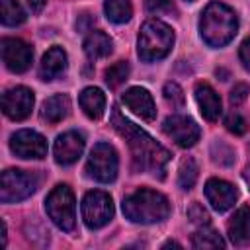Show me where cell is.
<instances>
[{
    "label": "cell",
    "instance_id": "cell-6",
    "mask_svg": "<svg viewBox=\"0 0 250 250\" xmlns=\"http://www.w3.org/2000/svg\"><path fill=\"white\" fill-rule=\"evenodd\" d=\"M39 186V178L33 172L8 168L2 172L0 178V201L2 203H16L27 199Z\"/></svg>",
    "mask_w": 250,
    "mask_h": 250
},
{
    "label": "cell",
    "instance_id": "cell-18",
    "mask_svg": "<svg viewBox=\"0 0 250 250\" xmlns=\"http://www.w3.org/2000/svg\"><path fill=\"white\" fill-rule=\"evenodd\" d=\"M229 238L234 246H246L250 244V207L242 205L229 221Z\"/></svg>",
    "mask_w": 250,
    "mask_h": 250
},
{
    "label": "cell",
    "instance_id": "cell-13",
    "mask_svg": "<svg viewBox=\"0 0 250 250\" xmlns=\"http://www.w3.org/2000/svg\"><path fill=\"white\" fill-rule=\"evenodd\" d=\"M82 150H84V137L78 131H66L59 135L53 146L55 160L57 164H62V166L74 164L82 156Z\"/></svg>",
    "mask_w": 250,
    "mask_h": 250
},
{
    "label": "cell",
    "instance_id": "cell-15",
    "mask_svg": "<svg viewBox=\"0 0 250 250\" xmlns=\"http://www.w3.org/2000/svg\"><path fill=\"white\" fill-rule=\"evenodd\" d=\"M121 102H123V105H127L135 115H139L145 121H152L156 117V105L152 102V96L148 94V90H145L141 86L129 88L121 96Z\"/></svg>",
    "mask_w": 250,
    "mask_h": 250
},
{
    "label": "cell",
    "instance_id": "cell-17",
    "mask_svg": "<svg viewBox=\"0 0 250 250\" xmlns=\"http://www.w3.org/2000/svg\"><path fill=\"white\" fill-rule=\"evenodd\" d=\"M64 70H66V53L62 47L55 45L43 55L41 64H39V76H41V80L51 82V80L59 78Z\"/></svg>",
    "mask_w": 250,
    "mask_h": 250
},
{
    "label": "cell",
    "instance_id": "cell-3",
    "mask_svg": "<svg viewBox=\"0 0 250 250\" xmlns=\"http://www.w3.org/2000/svg\"><path fill=\"white\" fill-rule=\"evenodd\" d=\"M123 215L131 223L152 225L160 223L170 215V201L160 191L141 188L123 199Z\"/></svg>",
    "mask_w": 250,
    "mask_h": 250
},
{
    "label": "cell",
    "instance_id": "cell-2",
    "mask_svg": "<svg viewBox=\"0 0 250 250\" xmlns=\"http://www.w3.org/2000/svg\"><path fill=\"white\" fill-rule=\"evenodd\" d=\"M238 31V18L232 8L223 2H209L199 20L201 39L209 47H225Z\"/></svg>",
    "mask_w": 250,
    "mask_h": 250
},
{
    "label": "cell",
    "instance_id": "cell-25",
    "mask_svg": "<svg viewBox=\"0 0 250 250\" xmlns=\"http://www.w3.org/2000/svg\"><path fill=\"white\" fill-rule=\"evenodd\" d=\"M197 172H199L197 162L193 158H184L180 164V170H178V186L186 191L191 189L197 182Z\"/></svg>",
    "mask_w": 250,
    "mask_h": 250
},
{
    "label": "cell",
    "instance_id": "cell-32",
    "mask_svg": "<svg viewBox=\"0 0 250 250\" xmlns=\"http://www.w3.org/2000/svg\"><path fill=\"white\" fill-rule=\"evenodd\" d=\"M145 6L152 14H162V12H170L172 10V2L170 0H145Z\"/></svg>",
    "mask_w": 250,
    "mask_h": 250
},
{
    "label": "cell",
    "instance_id": "cell-10",
    "mask_svg": "<svg viewBox=\"0 0 250 250\" xmlns=\"http://www.w3.org/2000/svg\"><path fill=\"white\" fill-rule=\"evenodd\" d=\"M10 148L16 156L20 158H33L41 160L47 156V141L43 135L31 129H21L16 131L10 139Z\"/></svg>",
    "mask_w": 250,
    "mask_h": 250
},
{
    "label": "cell",
    "instance_id": "cell-20",
    "mask_svg": "<svg viewBox=\"0 0 250 250\" xmlns=\"http://www.w3.org/2000/svg\"><path fill=\"white\" fill-rule=\"evenodd\" d=\"M70 111V98L66 94H55L43 102L41 117L47 123H59L62 121Z\"/></svg>",
    "mask_w": 250,
    "mask_h": 250
},
{
    "label": "cell",
    "instance_id": "cell-16",
    "mask_svg": "<svg viewBox=\"0 0 250 250\" xmlns=\"http://www.w3.org/2000/svg\"><path fill=\"white\" fill-rule=\"evenodd\" d=\"M195 100H197L201 115L207 121H217L219 119V115H221V98L207 82H197L195 84Z\"/></svg>",
    "mask_w": 250,
    "mask_h": 250
},
{
    "label": "cell",
    "instance_id": "cell-30",
    "mask_svg": "<svg viewBox=\"0 0 250 250\" xmlns=\"http://www.w3.org/2000/svg\"><path fill=\"white\" fill-rule=\"evenodd\" d=\"M213 160H215V162H219V164L230 166V164L234 162V152H232L227 145L217 143V145H213Z\"/></svg>",
    "mask_w": 250,
    "mask_h": 250
},
{
    "label": "cell",
    "instance_id": "cell-1",
    "mask_svg": "<svg viewBox=\"0 0 250 250\" xmlns=\"http://www.w3.org/2000/svg\"><path fill=\"white\" fill-rule=\"evenodd\" d=\"M111 123L115 127V131L121 137H125V141L131 148L133 168L137 172H146V174L164 178L166 164L170 160V152L160 143H156L148 133H145L133 121H129L125 115H121V111L117 107H113V111H111Z\"/></svg>",
    "mask_w": 250,
    "mask_h": 250
},
{
    "label": "cell",
    "instance_id": "cell-11",
    "mask_svg": "<svg viewBox=\"0 0 250 250\" xmlns=\"http://www.w3.org/2000/svg\"><path fill=\"white\" fill-rule=\"evenodd\" d=\"M0 47H2V61H4L8 70L25 72L31 66L33 51L25 41L16 39V37H4Z\"/></svg>",
    "mask_w": 250,
    "mask_h": 250
},
{
    "label": "cell",
    "instance_id": "cell-5",
    "mask_svg": "<svg viewBox=\"0 0 250 250\" xmlns=\"http://www.w3.org/2000/svg\"><path fill=\"white\" fill-rule=\"evenodd\" d=\"M45 209L49 219L61 229V230H74L76 225V201L74 193L66 184H59L51 189L45 201Z\"/></svg>",
    "mask_w": 250,
    "mask_h": 250
},
{
    "label": "cell",
    "instance_id": "cell-19",
    "mask_svg": "<svg viewBox=\"0 0 250 250\" xmlns=\"http://www.w3.org/2000/svg\"><path fill=\"white\" fill-rule=\"evenodd\" d=\"M78 104L90 119H100L105 111V94L96 86H88L80 92Z\"/></svg>",
    "mask_w": 250,
    "mask_h": 250
},
{
    "label": "cell",
    "instance_id": "cell-24",
    "mask_svg": "<svg viewBox=\"0 0 250 250\" xmlns=\"http://www.w3.org/2000/svg\"><path fill=\"white\" fill-rule=\"evenodd\" d=\"M0 20L4 25H20L25 21V12L16 0H0Z\"/></svg>",
    "mask_w": 250,
    "mask_h": 250
},
{
    "label": "cell",
    "instance_id": "cell-26",
    "mask_svg": "<svg viewBox=\"0 0 250 250\" xmlns=\"http://www.w3.org/2000/svg\"><path fill=\"white\" fill-rule=\"evenodd\" d=\"M129 72H131V66L127 61H117L115 64H111L107 70H105V84L109 88H119L127 78H129Z\"/></svg>",
    "mask_w": 250,
    "mask_h": 250
},
{
    "label": "cell",
    "instance_id": "cell-35",
    "mask_svg": "<svg viewBox=\"0 0 250 250\" xmlns=\"http://www.w3.org/2000/svg\"><path fill=\"white\" fill-rule=\"evenodd\" d=\"M244 178H246V182H248V186H250V166L246 168V174H244Z\"/></svg>",
    "mask_w": 250,
    "mask_h": 250
},
{
    "label": "cell",
    "instance_id": "cell-33",
    "mask_svg": "<svg viewBox=\"0 0 250 250\" xmlns=\"http://www.w3.org/2000/svg\"><path fill=\"white\" fill-rule=\"evenodd\" d=\"M238 55H240V62H242V66H244V68L250 72V37L242 41Z\"/></svg>",
    "mask_w": 250,
    "mask_h": 250
},
{
    "label": "cell",
    "instance_id": "cell-8",
    "mask_svg": "<svg viewBox=\"0 0 250 250\" xmlns=\"http://www.w3.org/2000/svg\"><path fill=\"white\" fill-rule=\"evenodd\" d=\"M82 219L88 229H102L113 219V201L109 193L102 189H92L82 199Z\"/></svg>",
    "mask_w": 250,
    "mask_h": 250
},
{
    "label": "cell",
    "instance_id": "cell-21",
    "mask_svg": "<svg viewBox=\"0 0 250 250\" xmlns=\"http://www.w3.org/2000/svg\"><path fill=\"white\" fill-rule=\"evenodd\" d=\"M113 51V43L107 33L100 29H92L84 39V53L90 59H104Z\"/></svg>",
    "mask_w": 250,
    "mask_h": 250
},
{
    "label": "cell",
    "instance_id": "cell-27",
    "mask_svg": "<svg viewBox=\"0 0 250 250\" xmlns=\"http://www.w3.org/2000/svg\"><path fill=\"white\" fill-rule=\"evenodd\" d=\"M162 94H164V100H166L172 107H182V105H184V102H186L184 90H182V88H180V84H176V82H166V84H164Z\"/></svg>",
    "mask_w": 250,
    "mask_h": 250
},
{
    "label": "cell",
    "instance_id": "cell-9",
    "mask_svg": "<svg viewBox=\"0 0 250 250\" xmlns=\"http://www.w3.org/2000/svg\"><path fill=\"white\" fill-rule=\"evenodd\" d=\"M164 133L182 148H189L199 141V125L188 115H170L162 123Z\"/></svg>",
    "mask_w": 250,
    "mask_h": 250
},
{
    "label": "cell",
    "instance_id": "cell-28",
    "mask_svg": "<svg viewBox=\"0 0 250 250\" xmlns=\"http://www.w3.org/2000/svg\"><path fill=\"white\" fill-rule=\"evenodd\" d=\"M225 125L232 135H244L248 131V121L238 113V111H230L225 117Z\"/></svg>",
    "mask_w": 250,
    "mask_h": 250
},
{
    "label": "cell",
    "instance_id": "cell-36",
    "mask_svg": "<svg viewBox=\"0 0 250 250\" xmlns=\"http://www.w3.org/2000/svg\"><path fill=\"white\" fill-rule=\"evenodd\" d=\"M188 2H193V0H188Z\"/></svg>",
    "mask_w": 250,
    "mask_h": 250
},
{
    "label": "cell",
    "instance_id": "cell-34",
    "mask_svg": "<svg viewBox=\"0 0 250 250\" xmlns=\"http://www.w3.org/2000/svg\"><path fill=\"white\" fill-rule=\"evenodd\" d=\"M45 4H47V0H27V6L33 14H39L45 8Z\"/></svg>",
    "mask_w": 250,
    "mask_h": 250
},
{
    "label": "cell",
    "instance_id": "cell-23",
    "mask_svg": "<svg viewBox=\"0 0 250 250\" xmlns=\"http://www.w3.org/2000/svg\"><path fill=\"white\" fill-rule=\"evenodd\" d=\"M191 246L193 248H223L225 240L221 238V234L217 230L207 229V225H205V227H199V230L193 232Z\"/></svg>",
    "mask_w": 250,
    "mask_h": 250
},
{
    "label": "cell",
    "instance_id": "cell-31",
    "mask_svg": "<svg viewBox=\"0 0 250 250\" xmlns=\"http://www.w3.org/2000/svg\"><path fill=\"white\" fill-rule=\"evenodd\" d=\"M248 94H250V88H248V84H234V88L230 90V96H229V100H230V104L232 105H240L246 98H248Z\"/></svg>",
    "mask_w": 250,
    "mask_h": 250
},
{
    "label": "cell",
    "instance_id": "cell-12",
    "mask_svg": "<svg viewBox=\"0 0 250 250\" xmlns=\"http://www.w3.org/2000/svg\"><path fill=\"white\" fill-rule=\"evenodd\" d=\"M33 102H35V98H33V92L29 88L14 86V88L4 92V96H2V109H4V113L10 119L21 121V119H25L31 113Z\"/></svg>",
    "mask_w": 250,
    "mask_h": 250
},
{
    "label": "cell",
    "instance_id": "cell-14",
    "mask_svg": "<svg viewBox=\"0 0 250 250\" xmlns=\"http://www.w3.org/2000/svg\"><path fill=\"white\" fill-rule=\"evenodd\" d=\"M205 197H207V201L211 203V207H213L215 211L223 213V211H229V209L236 203V199H238V189H236L232 184L225 182V180L211 178V180H207V184H205Z\"/></svg>",
    "mask_w": 250,
    "mask_h": 250
},
{
    "label": "cell",
    "instance_id": "cell-7",
    "mask_svg": "<svg viewBox=\"0 0 250 250\" xmlns=\"http://www.w3.org/2000/svg\"><path fill=\"white\" fill-rule=\"evenodd\" d=\"M119 168V158L115 148L109 143H98L90 150L88 162H86V174L102 184H109L115 180Z\"/></svg>",
    "mask_w": 250,
    "mask_h": 250
},
{
    "label": "cell",
    "instance_id": "cell-4",
    "mask_svg": "<svg viewBox=\"0 0 250 250\" xmlns=\"http://www.w3.org/2000/svg\"><path fill=\"white\" fill-rule=\"evenodd\" d=\"M174 45V31L160 20H148L143 23L137 39V53L145 62L164 59Z\"/></svg>",
    "mask_w": 250,
    "mask_h": 250
},
{
    "label": "cell",
    "instance_id": "cell-29",
    "mask_svg": "<svg viewBox=\"0 0 250 250\" xmlns=\"http://www.w3.org/2000/svg\"><path fill=\"white\" fill-rule=\"evenodd\" d=\"M188 219L193 223V225H197V227H205V225H209V213L203 209V205H199V203H191L189 205V209H188Z\"/></svg>",
    "mask_w": 250,
    "mask_h": 250
},
{
    "label": "cell",
    "instance_id": "cell-22",
    "mask_svg": "<svg viewBox=\"0 0 250 250\" xmlns=\"http://www.w3.org/2000/svg\"><path fill=\"white\" fill-rule=\"evenodd\" d=\"M104 12L109 21L113 23H125L133 16V6L129 0H105Z\"/></svg>",
    "mask_w": 250,
    "mask_h": 250
}]
</instances>
